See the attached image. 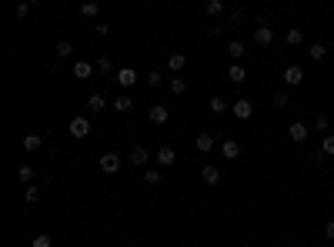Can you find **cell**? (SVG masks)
Returning a JSON list of instances; mask_svg holds the SVG:
<instances>
[{
    "label": "cell",
    "mask_w": 334,
    "mask_h": 247,
    "mask_svg": "<svg viewBox=\"0 0 334 247\" xmlns=\"http://www.w3.org/2000/svg\"><path fill=\"white\" fill-rule=\"evenodd\" d=\"M67 130H71L74 140H84V137L90 134V120H87V117H74L71 124H67Z\"/></svg>",
    "instance_id": "1"
},
{
    "label": "cell",
    "mask_w": 334,
    "mask_h": 247,
    "mask_svg": "<svg viewBox=\"0 0 334 247\" xmlns=\"http://www.w3.org/2000/svg\"><path fill=\"white\" fill-rule=\"evenodd\" d=\"M101 170H104V174H117V170H120V154H114V151L101 154Z\"/></svg>",
    "instance_id": "2"
},
{
    "label": "cell",
    "mask_w": 334,
    "mask_h": 247,
    "mask_svg": "<svg viewBox=\"0 0 334 247\" xmlns=\"http://www.w3.org/2000/svg\"><path fill=\"white\" fill-rule=\"evenodd\" d=\"M147 117H151V124H167V120H171V111H167L164 104H151Z\"/></svg>",
    "instance_id": "3"
},
{
    "label": "cell",
    "mask_w": 334,
    "mask_h": 247,
    "mask_svg": "<svg viewBox=\"0 0 334 247\" xmlns=\"http://www.w3.org/2000/svg\"><path fill=\"white\" fill-rule=\"evenodd\" d=\"M194 147H197V151H204V154H211L217 147V137L214 134H197L194 137Z\"/></svg>",
    "instance_id": "4"
},
{
    "label": "cell",
    "mask_w": 334,
    "mask_h": 247,
    "mask_svg": "<svg viewBox=\"0 0 334 247\" xmlns=\"http://www.w3.org/2000/svg\"><path fill=\"white\" fill-rule=\"evenodd\" d=\"M308 124H287V137H291V140H294V144H304V140H308Z\"/></svg>",
    "instance_id": "5"
},
{
    "label": "cell",
    "mask_w": 334,
    "mask_h": 247,
    "mask_svg": "<svg viewBox=\"0 0 334 247\" xmlns=\"http://www.w3.org/2000/svg\"><path fill=\"white\" fill-rule=\"evenodd\" d=\"M254 44H261V47H271V44H274V30H271L268 24H261L254 30Z\"/></svg>",
    "instance_id": "6"
},
{
    "label": "cell",
    "mask_w": 334,
    "mask_h": 247,
    "mask_svg": "<svg viewBox=\"0 0 334 247\" xmlns=\"http://www.w3.org/2000/svg\"><path fill=\"white\" fill-rule=\"evenodd\" d=\"M301 80H304V70H301V67H294V64L284 67V84H287V87H297Z\"/></svg>",
    "instance_id": "7"
},
{
    "label": "cell",
    "mask_w": 334,
    "mask_h": 247,
    "mask_svg": "<svg viewBox=\"0 0 334 247\" xmlns=\"http://www.w3.org/2000/svg\"><path fill=\"white\" fill-rule=\"evenodd\" d=\"M251 114H254V107H251V100H247V97L234 100V117H238V120H247Z\"/></svg>",
    "instance_id": "8"
},
{
    "label": "cell",
    "mask_w": 334,
    "mask_h": 247,
    "mask_svg": "<svg viewBox=\"0 0 334 247\" xmlns=\"http://www.w3.org/2000/svg\"><path fill=\"white\" fill-rule=\"evenodd\" d=\"M174 160H177V151H174V147H160V151H157V164H160V167H171Z\"/></svg>",
    "instance_id": "9"
},
{
    "label": "cell",
    "mask_w": 334,
    "mask_h": 247,
    "mask_svg": "<svg viewBox=\"0 0 334 247\" xmlns=\"http://www.w3.org/2000/svg\"><path fill=\"white\" fill-rule=\"evenodd\" d=\"M117 84H120V87H134V84H137V70H130V67L117 70Z\"/></svg>",
    "instance_id": "10"
},
{
    "label": "cell",
    "mask_w": 334,
    "mask_h": 247,
    "mask_svg": "<svg viewBox=\"0 0 334 247\" xmlns=\"http://www.w3.org/2000/svg\"><path fill=\"white\" fill-rule=\"evenodd\" d=\"M201 177H204L207 187H214V184H221V170L211 167V164H204V170H201Z\"/></svg>",
    "instance_id": "11"
},
{
    "label": "cell",
    "mask_w": 334,
    "mask_h": 247,
    "mask_svg": "<svg viewBox=\"0 0 334 247\" xmlns=\"http://www.w3.org/2000/svg\"><path fill=\"white\" fill-rule=\"evenodd\" d=\"M94 70H97V67L87 64V60H77V64H74V77H77V80H87Z\"/></svg>",
    "instance_id": "12"
},
{
    "label": "cell",
    "mask_w": 334,
    "mask_h": 247,
    "mask_svg": "<svg viewBox=\"0 0 334 247\" xmlns=\"http://www.w3.org/2000/svg\"><path fill=\"white\" fill-rule=\"evenodd\" d=\"M221 154H224L227 160L241 157V144H238V140H221Z\"/></svg>",
    "instance_id": "13"
},
{
    "label": "cell",
    "mask_w": 334,
    "mask_h": 247,
    "mask_svg": "<svg viewBox=\"0 0 334 247\" xmlns=\"http://www.w3.org/2000/svg\"><path fill=\"white\" fill-rule=\"evenodd\" d=\"M244 77H247V70L238 64V60H234V64L227 67V80H231V84H244Z\"/></svg>",
    "instance_id": "14"
},
{
    "label": "cell",
    "mask_w": 334,
    "mask_h": 247,
    "mask_svg": "<svg viewBox=\"0 0 334 247\" xmlns=\"http://www.w3.org/2000/svg\"><path fill=\"white\" fill-rule=\"evenodd\" d=\"M184 67H187V57H184V54H171V57H167V70L181 74Z\"/></svg>",
    "instance_id": "15"
},
{
    "label": "cell",
    "mask_w": 334,
    "mask_h": 247,
    "mask_svg": "<svg viewBox=\"0 0 334 247\" xmlns=\"http://www.w3.org/2000/svg\"><path fill=\"white\" fill-rule=\"evenodd\" d=\"M308 57L314 60V64H321V60L327 57V47H324V44H311V47H308Z\"/></svg>",
    "instance_id": "16"
},
{
    "label": "cell",
    "mask_w": 334,
    "mask_h": 247,
    "mask_svg": "<svg viewBox=\"0 0 334 247\" xmlns=\"http://www.w3.org/2000/svg\"><path fill=\"white\" fill-rule=\"evenodd\" d=\"M104 104H107V97H104V94H90L87 97V111H94V114H101Z\"/></svg>",
    "instance_id": "17"
},
{
    "label": "cell",
    "mask_w": 334,
    "mask_h": 247,
    "mask_svg": "<svg viewBox=\"0 0 334 247\" xmlns=\"http://www.w3.org/2000/svg\"><path fill=\"white\" fill-rule=\"evenodd\" d=\"M97 14H101V4H94V0L80 4V17H97Z\"/></svg>",
    "instance_id": "18"
},
{
    "label": "cell",
    "mask_w": 334,
    "mask_h": 247,
    "mask_svg": "<svg viewBox=\"0 0 334 247\" xmlns=\"http://www.w3.org/2000/svg\"><path fill=\"white\" fill-rule=\"evenodd\" d=\"M40 144H44V137H40V134H27L24 137V151H40Z\"/></svg>",
    "instance_id": "19"
},
{
    "label": "cell",
    "mask_w": 334,
    "mask_h": 247,
    "mask_svg": "<svg viewBox=\"0 0 334 247\" xmlns=\"http://www.w3.org/2000/svg\"><path fill=\"white\" fill-rule=\"evenodd\" d=\"M160 181H164V174H160V170H144V184H147V187H157Z\"/></svg>",
    "instance_id": "20"
},
{
    "label": "cell",
    "mask_w": 334,
    "mask_h": 247,
    "mask_svg": "<svg viewBox=\"0 0 334 247\" xmlns=\"http://www.w3.org/2000/svg\"><path fill=\"white\" fill-rule=\"evenodd\" d=\"M147 157H151V154L144 151V147H134V151H130V160H134L137 167H144V164H147Z\"/></svg>",
    "instance_id": "21"
},
{
    "label": "cell",
    "mask_w": 334,
    "mask_h": 247,
    "mask_svg": "<svg viewBox=\"0 0 334 247\" xmlns=\"http://www.w3.org/2000/svg\"><path fill=\"white\" fill-rule=\"evenodd\" d=\"M130 107H134V97H117L114 100V111H120V114H127Z\"/></svg>",
    "instance_id": "22"
},
{
    "label": "cell",
    "mask_w": 334,
    "mask_h": 247,
    "mask_svg": "<svg viewBox=\"0 0 334 247\" xmlns=\"http://www.w3.org/2000/svg\"><path fill=\"white\" fill-rule=\"evenodd\" d=\"M207 107H211L214 114H224V111H227V100H224V97H211V100H207Z\"/></svg>",
    "instance_id": "23"
},
{
    "label": "cell",
    "mask_w": 334,
    "mask_h": 247,
    "mask_svg": "<svg viewBox=\"0 0 334 247\" xmlns=\"http://www.w3.org/2000/svg\"><path fill=\"white\" fill-rule=\"evenodd\" d=\"M204 10H207L211 17H217V14L224 10V0H204Z\"/></svg>",
    "instance_id": "24"
},
{
    "label": "cell",
    "mask_w": 334,
    "mask_h": 247,
    "mask_svg": "<svg viewBox=\"0 0 334 247\" xmlns=\"http://www.w3.org/2000/svg\"><path fill=\"white\" fill-rule=\"evenodd\" d=\"M227 54H231V60H241V57H244V44H241V40L227 44Z\"/></svg>",
    "instance_id": "25"
},
{
    "label": "cell",
    "mask_w": 334,
    "mask_h": 247,
    "mask_svg": "<svg viewBox=\"0 0 334 247\" xmlns=\"http://www.w3.org/2000/svg\"><path fill=\"white\" fill-rule=\"evenodd\" d=\"M271 104L278 107V111H284V107H287V94H284V90H278V94H271Z\"/></svg>",
    "instance_id": "26"
},
{
    "label": "cell",
    "mask_w": 334,
    "mask_h": 247,
    "mask_svg": "<svg viewBox=\"0 0 334 247\" xmlns=\"http://www.w3.org/2000/svg\"><path fill=\"white\" fill-rule=\"evenodd\" d=\"M167 90H171V94H184V90H187V84H184L181 77H174L171 84H167Z\"/></svg>",
    "instance_id": "27"
},
{
    "label": "cell",
    "mask_w": 334,
    "mask_h": 247,
    "mask_svg": "<svg viewBox=\"0 0 334 247\" xmlns=\"http://www.w3.org/2000/svg\"><path fill=\"white\" fill-rule=\"evenodd\" d=\"M54 240H50V234H37V237L30 240V247H50Z\"/></svg>",
    "instance_id": "28"
},
{
    "label": "cell",
    "mask_w": 334,
    "mask_h": 247,
    "mask_svg": "<svg viewBox=\"0 0 334 247\" xmlns=\"http://www.w3.org/2000/svg\"><path fill=\"white\" fill-rule=\"evenodd\" d=\"M71 40H57V54H60V57H71Z\"/></svg>",
    "instance_id": "29"
},
{
    "label": "cell",
    "mask_w": 334,
    "mask_h": 247,
    "mask_svg": "<svg viewBox=\"0 0 334 247\" xmlns=\"http://www.w3.org/2000/svg\"><path fill=\"white\" fill-rule=\"evenodd\" d=\"M27 14H30V4H17V10H14L17 20H27Z\"/></svg>",
    "instance_id": "30"
},
{
    "label": "cell",
    "mask_w": 334,
    "mask_h": 247,
    "mask_svg": "<svg viewBox=\"0 0 334 247\" xmlns=\"http://www.w3.org/2000/svg\"><path fill=\"white\" fill-rule=\"evenodd\" d=\"M301 30H297V27H294V30H287V44H291V47H297V44H301Z\"/></svg>",
    "instance_id": "31"
},
{
    "label": "cell",
    "mask_w": 334,
    "mask_h": 247,
    "mask_svg": "<svg viewBox=\"0 0 334 247\" xmlns=\"http://www.w3.org/2000/svg\"><path fill=\"white\" fill-rule=\"evenodd\" d=\"M324 157H327L324 151H311V157H308V160L314 164V167H321V164H324Z\"/></svg>",
    "instance_id": "32"
},
{
    "label": "cell",
    "mask_w": 334,
    "mask_h": 247,
    "mask_svg": "<svg viewBox=\"0 0 334 247\" xmlns=\"http://www.w3.org/2000/svg\"><path fill=\"white\" fill-rule=\"evenodd\" d=\"M327 124H331V120H327L324 114H318V117H314V130H321V134L327 130Z\"/></svg>",
    "instance_id": "33"
},
{
    "label": "cell",
    "mask_w": 334,
    "mask_h": 247,
    "mask_svg": "<svg viewBox=\"0 0 334 247\" xmlns=\"http://www.w3.org/2000/svg\"><path fill=\"white\" fill-rule=\"evenodd\" d=\"M27 204H37V200H40V187H27Z\"/></svg>",
    "instance_id": "34"
},
{
    "label": "cell",
    "mask_w": 334,
    "mask_h": 247,
    "mask_svg": "<svg viewBox=\"0 0 334 247\" xmlns=\"http://www.w3.org/2000/svg\"><path fill=\"white\" fill-rule=\"evenodd\" d=\"M97 70H111V57H107V54H101V57H97Z\"/></svg>",
    "instance_id": "35"
},
{
    "label": "cell",
    "mask_w": 334,
    "mask_h": 247,
    "mask_svg": "<svg viewBox=\"0 0 334 247\" xmlns=\"http://www.w3.org/2000/svg\"><path fill=\"white\" fill-rule=\"evenodd\" d=\"M147 84H151V87H160V84H164V77H160L157 70H151V74H147Z\"/></svg>",
    "instance_id": "36"
},
{
    "label": "cell",
    "mask_w": 334,
    "mask_h": 247,
    "mask_svg": "<svg viewBox=\"0 0 334 247\" xmlns=\"http://www.w3.org/2000/svg\"><path fill=\"white\" fill-rule=\"evenodd\" d=\"M17 177H20V181H34V167H27V164H24V167L17 170Z\"/></svg>",
    "instance_id": "37"
},
{
    "label": "cell",
    "mask_w": 334,
    "mask_h": 247,
    "mask_svg": "<svg viewBox=\"0 0 334 247\" xmlns=\"http://www.w3.org/2000/svg\"><path fill=\"white\" fill-rule=\"evenodd\" d=\"M321 151H324V154H334V134H327V137H324V144H321Z\"/></svg>",
    "instance_id": "38"
},
{
    "label": "cell",
    "mask_w": 334,
    "mask_h": 247,
    "mask_svg": "<svg viewBox=\"0 0 334 247\" xmlns=\"http://www.w3.org/2000/svg\"><path fill=\"white\" fill-rule=\"evenodd\" d=\"M94 33H97V37H107V33H111V24H104V20H101V24L94 27Z\"/></svg>",
    "instance_id": "39"
},
{
    "label": "cell",
    "mask_w": 334,
    "mask_h": 247,
    "mask_svg": "<svg viewBox=\"0 0 334 247\" xmlns=\"http://www.w3.org/2000/svg\"><path fill=\"white\" fill-rule=\"evenodd\" d=\"M324 237H327V240H334V221H327V227H324Z\"/></svg>",
    "instance_id": "40"
},
{
    "label": "cell",
    "mask_w": 334,
    "mask_h": 247,
    "mask_svg": "<svg viewBox=\"0 0 334 247\" xmlns=\"http://www.w3.org/2000/svg\"><path fill=\"white\" fill-rule=\"evenodd\" d=\"M27 4H40V0H27Z\"/></svg>",
    "instance_id": "41"
},
{
    "label": "cell",
    "mask_w": 334,
    "mask_h": 247,
    "mask_svg": "<svg viewBox=\"0 0 334 247\" xmlns=\"http://www.w3.org/2000/svg\"><path fill=\"white\" fill-rule=\"evenodd\" d=\"M331 14H334V4H331Z\"/></svg>",
    "instance_id": "42"
},
{
    "label": "cell",
    "mask_w": 334,
    "mask_h": 247,
    "mask_svg": "<svg viewBox=\"0 0 334 247\" xmlns=\"http://www.w3.org/2000/svg\"><path fill=\"white\" fill-rule=\"evenodd\" d=\"M331 50H334V40H331Z\"/></svg>",
    "instance_id": "43"
}]
</instances>
